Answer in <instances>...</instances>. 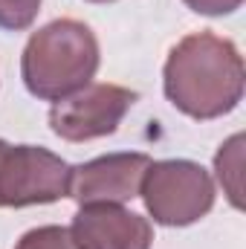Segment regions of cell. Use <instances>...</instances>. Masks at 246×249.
<instances>
[{
    "label": "cell",
    "instance_id": "6da1fadb",
    "mask_svg": "<svg viewBox=\"0 0 246 249\" xmlns=\"http://www.w3.org/2000/svg\"><path fill=\"white\" fill-rule=\"evenodd\" d=\"M162 90L191 119L209 122L226 116L244 99V58L229 38L214 32L185 35L168 53Z\"/></svg>",
    "mask_w": 246,
    "mask_h": 249
},
{
    "label": "cell",
    "instance_id": "7a4b0ae2",
    "mask_svg": "<svg viewBox=\"0 0 246 249\" xmlns=\"http://www.w3.org/2000/svg\"><path fill=\"white\" fill-rule=\"evenodd\" d=\"M102 53L93 29L61 18L29 35L20 55V78L41 102H61L87 87L99 70Z\"/></svg>",
    "mask_w": 246,
    "mask_h": 249
},
{
    "label": "cell",
    "instance_id": "3957f363",
    "mask_svg": "<svg viewBox=\"0 0 246 249\" xmlns=\"http://www.w3.org/2000/svg\"><path fill=\"white\" fill-rule=\"evenodd\" d=\"M139 197L159 226H191L214 206L211 174L191 160H159L148 165Z\"/></svg>",
    "mask_w": 246,
    "mask_h": 249
},
{
    "label": "cell",
    "instance_id": "277c9868",
    "mask_svg": "<svg viewBox=\"0 0 246 249\" xmlns=\"http://www.w3.org/2000/svg\"><path fill=\"white\" fill-rule=\"evenodd\" d=\"M70 165L38 145H9L0 160V206L26 209L67 197Z\"/></svg>",
    "mask_w": 246,
    "mask_h": 249
},
{
    "label": "cell",
    "instance_id": "5b68a950",
    "mask_svg": "<svg viewBox=\"0 0 246 249\" xmlns=\"http://www.w3.org/2000/svg\"><path fill=\"white\" fill-rule=\"evenodd\" d=\"M136 93L119 84H87L78 93L53 102L50 127L67 142H87L116 133L127 110L133 107Z\"/></svg>",
    "mask_w": 246,
    "mask_h": 249
},
{
    "label": "cell",
    "instance_id": "8992f818",
    "mask_svg": "<svg viewBox=\"0 0 246 249\" xmlns=\"http://www.w3.org/2000/svg\"><path fill=\"white\" fill-rule=\"evenodd\" d=\"M148 165H151V157L139 151L96 157L90 162L70 168L67 197H72L78 206H90V203H119L122 206L127 200L139 197Z\"/></svg>",
    "mask_w": 246,
    "mask_h": 249
},
{
    "label": "cell",
    "instance_id": "52a82bcc",
    "mask_svg": "<svg viewBox=\"0 0 246 249\" xmlns=\"http://www.w3.org/2000/svg\"><path fill=\"white\" fill-rule=\"evenodd\" d=\"M70 238L75 249H151L154 229L148 217L119 203H90L78 206Z\"/></svg>",
    "mask_w": 246,
    "mask_h": 249
},
{
    "label": "cell",
    "instance_id": "ba28073f",
    "mask_svg": "<svg viewBox=\"0 0 246 249\" xmlns=\"http://www.w3.org/2000/svg\"><path fill=\"white\" fill-rule=\"evenodd\" d=\"M241 148H244V136H232L226 145H220L217 157H214V171H217V180L223 183L232 206H244L241 203Z\"/></svg>",
    "mask_w": 246,
    "mask_h": 249
},
{
    "label": "cell",
    "instance_id": "9c48e42d",
    "mask_svg": "<svg viewBox=\"0 0 246 249\" xmlns=\"http://www.w3.org/2000/svg\"><path fill=\"white\" fill-rule=\"evenodd\" d=\"M41 0H0V29L20 32L29 29L38 18Z\"/></svg>",
    "mask_w": 246,
    "mask_h": 249
},
{
    "label": "cell",
    "instance_id": "30bf717a",
    "mask_svg": "<svg viewBox=\"0 0 246 249\" xmlns=\"http://www.w3.org/2000/svg\"><path fill=\"white\" fill-rule=\"evenodd\" d=\"M15 249H75V244L70 238V229L64 226H38L29 229Z\"/></svg>",
    "mask_w": 246,
    "mask_h": 249
},
{
    "label": "cell",
    "instance_id": "8fae6325",
    "mask_svg": "<svg viewBox=\"0 0 246 249\" xmlns=\"http://www.w3.org/2000/svg\"><path fill=\"white\" fill-rule=\"evenodd\" d=\"M185 6L197 15L206 18H220V15H232L244 6V0H183Z\"/></svg>",
    "mask_w": 246,
    "mask_h": 249
},
{
    "label": "cell",
    "instance_id": "7c38bea8",
    "mask_svg": "<svg viewBox=\"0 0 246 249\" xmlns=\"http://www.w3.org/2000/svg\"><path fill=\"white\" fill-rule=\"evenodd\" d=\"M6 148H9V142H6V139H0V160H3V154H6Z\"/></svg>",
    "mask_w": 246,
    "mask_h": 249
},
{
    "label": "cell",
    "instance_id": "4fadbf2b",
    "mask_svg": "<svg viewBox=\"0 0 246 249\" xmlns=\"http://www.w3.org/2000/svg\"><path fill=\"white\" fill-rule=\"evenodd\" d=\"M87 3H113V0H87Z\"/></svg>",
    "mask_w": 246,
    "mask_h": 249
}]
</instances>
